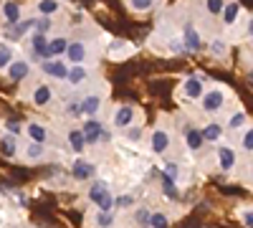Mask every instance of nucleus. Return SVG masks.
<instances>
[{
	"mask_svg": "<svg viewBox=\"0 0 253 228\" xmlns=\"http://www.w3.org/2000/svg\"><path fill=\"white\" fill-rule=\"evenodd\" d=\"M200 101V109L205 114H218L223 107H225V101H228V89L223 87H210L203 91V96L198 99Z\"/></svg>",
	"mask_w": 253,
	"mask_h": 228,
	"instance_id": "nucleus-1",
	"label": "nucleus"
},
{
	"mask_svg": "<svg viewBox=\"0 0 253 228\" xmlns=\"http://www.w3.org/2000/svg\"><path fill=\"white\" fill-rule=\"evenodd\" d=\"M89 200L96 205L99 211H112V208H114V195L109 193V185H107V182H101V180L91 185Z\"/></svg>",
	"mask_w": 253,
	"mask_h": 228,
	"instance_id": "nucleus-2",
	"label": "nucleus"
},
{
	"mask_svg": "<svg viewBox=\"0 0 253 228\" xmlns=\"http://www.w3.org/2000/svg\"><path fill=\"white\" fill-rule=\"evenodd\" d=\"M137 119V109L132 104H119L114 107V114H112V124L117 130H126V127H132Z\"/></svg>",
	"mask_w": 253,
	"mask_h": 228,
	"instance_id": "nucleus-3",
	"label": "nucleus"
},
{
	"mask_svg": "<svg viewBox=\"0 0 253 228\" xmlns=\"http://www.w3.org/2000/svg\"><path fill=\"white\" fill-rule=\"evenodd\" d=\"M180 96L182 99H187V101H198L200 96H203V91H205V87H203V79L200 76H187L182 84H180Z\"/></svg>",
	"mask_w": 253,
	"mask_h": 228,
	"instance_id": "nucleus-4",
	"label": "nucleus"
},
{
	"mask_svg": "<svg viewBox=\"0 0 253 228\" xmlns=\"http://www.w3.org/2000/svg\"><path fill=\"white\" fill-rule=\"evenodd\" d=\"M41 71H43L46 76L56 79V81H66V74H69V64L61 58H46L41 61Z\"/></svg>",
	"mask_w": 253,
	"mask_h": 228,
	"instance_id": "nucleus-5",
	"label": "nucleus"
},
{
	"mask_svg": "<svg viewBox=\"0 0 253 228\" xmlns=\"http://www.w3.org/2000/svg\"><path fill=\"white\" fill-rule=\"evenodd\" d=\"M66 61L74 66V64H86V58H89V46L84 44V41H69V46H66Z\"/></svg>",
	"mask_w": 253,
	"mask_h": 228,
	"instance_id": "nucleus-6",
	"label": "nucleus"
},
{
	"mask_svg": "<svg viewBox=\"0 0 253 228\" xmlns=\"http://www.w3.org/2000/svg\"><path fill=\"white\" fill-rule=\"evenodd\" d=\"M81 135H84V142L86 144H99V139H101V132H104V124L96 119V117H89L86 122L81 124Z\"/></svg>",
	"mask_w": 253,
	"mask_h": 228,
	"instance_id": "nucleus-7",
	"label": "nucleus"
},
{
	"mask_svg": "<svg viewBox=\"0 0 253 228\" xmlns=\"http://www.w3.org/2000/svg\"><path fill=\"white\" fill-rule=\"evenodd\" d=\"M182 46H185V51H190V53H198V51H203V38H200V33H198V28L193 26V23H185V28H182Z\"/></svg>",
	"mask_w": 253,
	"mask_h": 228,
	"instance_id": "nucleus-8",
	"label": "nucleus"
},
{
	"mask_svg": "<svg viewBox=\"0 0 253 228\" xmlns=\"http://www.w3.org/2000/svg\"><path fill=\"white\" fill-rule=\"evenodd\" d=\"M101 101H104V96L99 94V91H91V94H86L84 99H79V109H81V117H96L99 114V109H101Z\"/></svg>",
	"mask_w": 253,
	"mask_h": 228,
	"instance_id": "nucleus-9",
	"label": "nucleus"
},
{
	"mask_svg": "<svg viewBox=\"0 0 253 228\" xmlns=\"http://www.w3.org/2000/svg\"><path fill=\"white\" fill-rule=\"evenodd\" d=\"M5 71H8V79L13 81V84H18V81H26L31 76V64L26 58H13Z\"/></svg>",
	"mask_w": 253,
	"mask_h": 228,
	"instance_id": "nucleus-10",
	"label": "nucleus"
},
{
	"mask_svg": "<svg viewBox=\"0 0 253 228\" xmlns=\"http://www.w3.org/2000/svg\"><path fill=\"white\" fill-rule=\"evenodd\" d=\"M31 101H33V107L46 109L51 101H53V89L48 84H36L33 91H31Z\"/></svg>",
	"mask_w": 253,
	"mask_h": 228,
	"instance_id": "nucleus-11",
	"label": "nucleus"
},
{
	"mask_svg": "<svg viewBox=\"0 0 253 228\" xmlns=\"http://www.w3.org/2000/svg\"><path fill=\"white\" fill-rule=\"evenodd\" d=\"M170 144H172V139H170V132H167V130L160 127V130L152 132V137H150V147H152L155 155H167Z\"/></svg>",
	"mask_w": 253,
	"mask_h": 228,
	"instance_id": "nucleus-12",
	"label": "nucleus"
},
{
	"mask_svg": "<svg viewBox=\"0 0 253 228\" xmlns=\"http://www.w3.org/2000/svg\"><path fill=\"white\" fill-rule=\"evenodd\" d=\"M218 168L223 173H230V170H236V165H238V155L233 147H228V144H223V147H218Z\"/></svg>",
	"mask_w": 253,
	"mask_h": 228,
	"instance_id": "nucleus-13",
	"label": "nucleus"
},
{
	"mask_svg": "<svg viewBox=\"0 0 253 228\" xmlns=\"http://www.w3.org/2000/svg\"><path fill=\"white\" fill-rule=\"evenodd\" d=\"M23 132L36 144H46L48 142V127H46V124H41V122H28L26 127H23Z\"/></svg>",
	"mask_w": 253,
	"mask_h": 228,
	"instance_id": "nucleus-14",
	"label": "nucleus"
},
{
	"mask_svg": "<svg viewBox=\"0 0 253 228\" xmlns=\"http://www.w3.org/2000/svg\"><path fill=\"white\" fill-rule=\"evenodd\" d=\"M71 175H74V180H79V182H84V180H91L94 175H96V168L89 162V160H76L74 162V168H71Z\"/></svg>",
	"mask_w": 253,
	"mask_h": 228,
	"instance_id": "nucleus-15",
	"label": "nucleus"
},
{
	"mask_svg": "<svg viewBox=\"0 0 253 228\" xmlns=\"http://www.w3.org/2000/svg\"><path fill=\"white\" fill-rule=\"evenodd\" d=\"M238 18H241V3H238V0H225V5H223V10H220L223 26L238 23Z\"/></svg>",
	"mask_w": 253,
	"mask_h": 228,
	"instance_id": "nucleus-16",
	"label": "nucleus"
},
{
	"mask_svg": "<svg viewBox=\"0 0 253 228\" xmlns=\"http://www.w3.org/2000/svg\"><path fill=\"white\" fill-rule=\"evenodd\" d=\"M0 15H3V20L8 26H15L20 15H23V10H20V5L15 3V0H3V5H0Z\"/></svg>",
	"mask_w": 253,
	"mask_h": 228,
	"instance_id": "nucleus-17",
	"label": "nucleus"
},
{
	"mask_svg": "<svg viewBox=\"0 0 253 228\" xmlns=\"http://www.w3.org/2000/svg\"><path fill=\"white\" fill-rule=\"evenodd\" d=\"M185 144H187V150L190 152H200L205 147V139H203V132L198 127H185Z\"/></svg>",
	"mask_w": 253,
	"mask_h": 228,
	"instance_id": "nucleus-18",
	"label": "nucleus"
},
{
	"mask_svg": "<svg viewBox=\"0 0 253 228\" xmlns=\"http://www.w3.org/2000/svg\"><path fill=\"white\" fill-rule=\"evenodd\" d=\"M86 79H89V69H86V64H74V66H69L66 81H69L71 87H81Z\"/></svg>",
	"mask_w": 253,
	"mask_h": 228,
	"instance_id": "nucleus-19",
	"label": "nucleus"
},
{
	"mask_svg": "<svg viewBox=\"0 0 253 228\" xmlns=\"http://www.w3.org/2000/svg\"><path fill=\"white\" fill-rule=\"evenodd\" d=\"M66 46H69V38L66 36H56V38H48V46H46V53L48 58H61L66 53Z\"/></svg>",
	"mask_w": 253,
	"mask_h": 228,
	"instance_id": "nucleus-20",
	"label": "nucleus"
},
{
	"mask_svg": "<svg viewBox=\"0 0 253 228\" xmlns=\"http://www.w3.org/2000/svg\"><path fill=\"white\" fill-rule=\"evenodd\" d=\"M31 46H33V56H36L38 61H46V58H48V53H46L48 36H46V33H33V38H31Z\"/></svg>",
	"mask_w": 253,
	"mask_h": 228,
	"instance_id": "nucleus-21",
	"label": "nucleus"
},
{
	"mask_svg": "<svg viewBox=\"0 0 253 228\" xmlns=\"http://www.w3.org/2000/svg\"><path fill=\"white\" fill-rule=\"evenodd\" d=\"M15 152H18V137H13V135H0V155L3 157H15Z\"/></svg>",
	"mask_w": 253,
	"mask_h": 228,
	"instance_id": "nucleus-22",
	"label": "nucleus"
},
{
	"mask_svg": "<svg viewBox=\"0 0 253 228\" xmlns=\"http://www.w3.org/2000/svg\"><path fill=\"white\" fill-rule=\"evenodd\" d=\"M66 139H69V144H71V150L81 157L84 155V150H86V142H84V135H81V130H69V135H66Z\"/></svg>",
	"mask_w": 253,
	"mask_h": 228,
	"instance_id": "nucleus-23",
	"label": "nucleus"
},
{
	"mask_svg": "<svg viewBox=\"0 0 253 228\" xmlns=\"http://www.w3.org/2000/svg\"><path fill=\"white\" fill-rule=\"evenodd\" d=\"M200 132H203V139H205V142H220V137H223V124L210 122V124H205Z\"/></svg>",
	"mask_w": 253,
	"mask_h": 228,
	"instance_id": "nucleus-24",
	"label": "nucleus"
},
{
	"mask_svg": "<svg viewBox=\"0 0 253 228\" xmlns=\"http://www.w3.org/2000/svg\"><path fill=\"white\" fill-rule=\"evenodd\" d=\"M33 26H36V20H31V18H28V20H18L15 26H10V33H8V36H10L13 41H20Z\"/></svg>",
	"mask_w": 253,
	"mask_h": 228,
	"instance_id": "nucleus-25",
	"label": "nucleus"
},
{
	"mask_svg": "<svg viewBox=\"0 0 253 228\" xmlns=\"http://www.w3.org/2000/svg\"><path fill=\"white\" fill-rule=\"evenodd\" d=\"M36 10H38V15L51 18V15H56V13L61 10V3H58V0H38V3H36Z\"/></svg>",
	"mask_w": 253,
	"mask_h": 228,
	"instance_id": "nucleus-26",
	"label": "nucleus"
},
{
	"mask_svg": "<svg viewBox=\"0 0 253 228\" xmlns=\"http://www.w3.org/2000/svg\"><path fill=\"white\" fill-rule=\"evenodd\" d=\"M43 157H46V144H36V142H31L28 147H26V160L38 162V160H43Z\"/></svg>",
	"mask_w": 253,
	"mask_h": 228,
	"instance_id": "nucleus-27",
	"label": "nucleus"
},
{
	"mask_svg": "<svg viewBox=\"0 0 253 228\" xmlns=\"http://www.w3.org/2000/svg\"><path fill=\"white\" fill-rule=\"evenodd\" d=\"M238 144H241V150H243L246 155H251V152H253V130L248 127V124L241 130V139H238Z\"/></svg>",
	"mask_w": 253,
	"mask_h": 228,
	"instance_id": "nucleus-28",
	"label": "nucleus"
},
{
	"mask_svg": "<svg viewBox=\"0 0 253 228\" xmlns=\"http://www.w3.org/2000/svg\"><path fill=\"white\" fill-rule=\"evenodd\" d=\"M246 124H248V114H246L243 109H238V112L230 114V119H228V130H243Z\"/></svg>",
	"mask_w": 253,
	"mask_h": 228,
	"instance_id": "nucleus-29",
	"label": "nucleus"
},
{
	"mask_svg": "<svg viewBox=\"0 0 253 228\" xmlns=\"http://www.w3.org/2000/svg\"><path fill=\"white\" fill-rule=\"evenodd\" d=\"M208 51L213 53L215 58H225V53H228V44L223 38H213L210 41V46H208Z\"/></svg>",
	"mask_w": 253,
	"mask_h": 228,
	"instance_id": "nucleus-30",
	"label": "nucleus"
},
{
	"mask_svg": "<svg viewBox=\"0 0 253 228\" xmlns=\"http://www.w3.org/2000/svg\"><path fill=\"white\" fill-rule=\"evenodd\" d=\"M147 228H170V218L162 211H155V213H150V226Z\"/></svg>",
	"mask_w": 253,
	"mask_h": 228,
	"instance_id": "nucleus-31",
	"label": "nucleus"
},
{
	"mask_svg": "<svg viewBox=\"0 0 253 228\" xmlns=\"http://www.w3.org/2000/svg\"><path fill=\"white\" fill-rule=\"evenodd\" d=\"M13 58H15V51L10 46H5V44H0V71H5Z\"/></svg>",
	"mask_w": 253,
	"mask_h": 228,
	"instance_id": "nucleus-32",
	"label": "nucleus"
},
{
	"mask_svg": "<svg viewBox=\"0 0 253 228\" xmlns=\"http://www.w3.org/2000/svg\"><path fill=\"white\" fill-rule=\"evenodd\" d=\"M94 223H96V228H112L114 226V213L112 211H99Z\"/></svg>",
	"mask_w": 253,
	"mask_h": 228,
	"instance_id": "nucleus-33",
	"label": "nucleus"
},
{
	"mask_svg": "<svg viewBox=\"0 0 253 228\" xmlns=\"http://www.w3.org/2000/svg\"><path fill=\"white\" fill-rule=\"evenodd\" d=\"M162 193H165L167 200H177V188H175V182L167 175H162Z\"/></svg>",
	"mask_w": 253,
	"mask_h": 228,
	"instance_id": "nucleus-34",
	"label": "nucleus"
},
{
	"mask_svg": "<svg viewBox=\"0 0 253 228\" xmlns=\"http://www.w3.org/2000/svg\"><path fill=\"white\" fill-rule=\"evenodd\" d=\"M223 5H225V0H205V13L213 15V18H220Z\"/></svg>",
	"mask_w": 253,
	"mask_h": 228,
	"instance_id": "nucleus-35",
	"label": "nucleus"
},
{
	"mask_svg": "<svg viewBox=\"0 0 253 228\" xmlns=\"http://www.w3.org/2000/svg\"><path fill=\"white\" fill-rule=\"evenodd\" d=\"M155 3L152 0H129V10H134V13H144V10H150Z\"/></svg>",
	"mask_w": 253,
	"mask_h": 228,
	"instance_id": "nucleus-36",
	"label": "nucleus"
},
{
	"mask_svg": "<svg viewBox=\"0 0 253 228\" xmlns=\"http://www.w3.org/2000/svg\"><path fill=\"white\" fill-rule=\"evenodd\" d=\"M134 221H137L139 228H147V226H150V211H147V208L134 211Z\"/></svg>",
	"mask_w": 253,
	"mask_h": 228,
	"instance_id": "nucleus-37",
	"label": "nucleus"
},
{
	"mask_svg": "<svg viewBox=\"0 0 253 228\" xmlns=\"http://www.w3.org/2000/svg\"><path fill=\"white\" fill-rule=\"evenodd\" d=\"M129 142H139L142 139V127H126V135H124Z\"/></svg>",
	"mask_w": 253,
	"mask_h": 228,
	"instance_id": "nucleus-38",
	"label": "nucleus"
},
{
	"mask_svg": "<svg viewBox=\"0 0 253 228\" xmlns=\"http://www.w3.org/2000/svg\"><path fill=\"white\" fill-rule=\"evenodd\" d=\"M5 130H8V135H13V137H18L20 132H23V127H20V122H15V119L5 122Z\"/></svg>",
	"mask_w": 253,
	"mask_h": 228,
	"instance_id": "nucleus-39",
	"label": "nucleus"
},
{
	"mask_svg": "<svg viewBox=\"0 0 253 228\" xmlns=\"http://www.w3.org/2000/svg\"><path fill=\"white\" fill-rule=\"evenodd\" d=\"M162 175H167V178H170V180L175 182V180L180 178V170H177V165H175V162H170V165H167V168H165V173H162Z\"/></svg>",
	"mask_w": 253,
	"mask_h": 228,
	"instance_id": "nucleus-40",
	"label": "nucleus"
},
{
	"mask_svg": "<svg viewBox=\"0 0 253 228\" xmlns=\"http://www.w3.org/2000/svg\"><path fill=\"white\" fill-rule=\"evenodd\" d=\"M114 205H117V208H129V205H134V198H132V195H124V198H114Z\"/></svg>",
	"mask_w": 253,
	"mask_h": 228,
	"instance_id": "nucleus-41",
	"label": "nucleus"
},
{
	"mask_svg": "<svg viewBox=\"0 0 253 228\" xmlns=\"http://www.w3.org/2000/svg\"><path fill=\"white\" fill-rule=\"evenodd\" d=\"M66 114H69L71 119H81V109H79V101H71V104H69V109H66Z\"/></svg>",
	"mask_w": 253,
	"mask_h": 228,
	"instance_id": "nucleus-42",
	"label": "nucleus"
},
{
	"mask_svg": "<svg viewBox=\"0 0 253 228\" xmlns=\"http://www.w3.org/2000/svg\"><path fill=\"white\" fill-rule=\"evenodd\" d=\"M253 213H251V208H246L243 213H241V221L246 223V228H253V218H251Z\"/></svg>",
	"mask_w": 253,
	"mask_h": 228,
	"instance_id": "nucleus-43",
	"label": "nucleus"
},
{
	"mask_svg": "<svg viewBox=\"0 0 253 228\" xmlns=\"http://www.w3.org/2000/svg\"><path fill=\"white\" fill-rule=\"evenodd\" d=\"M152 3H157V0H152Z\"/></svg>",
	"mask_w": 253,
	"mask_h": 228,
	"instance_id": "nucleus-44",
	"label": "nucleus"
}]
</instances>
